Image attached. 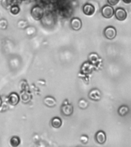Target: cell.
I'll return each mask as SVG.
<instances>
[{"instance_id": "1", "label": "cell", "mask_w": 131, "mask_h": 147, "mask_svg": "<svg viewBox=\"0 0 131 147\" xmlns=\"http://www.w3.org/2000/svg\"><path fill=\"white\" fill-rule=\"evenodd\" d=\"M101 15L103 18H110L114 16V9L110 5H105L101 8Z\"/></svg>"}, {"instance_id": "2", "label": "cell", "mask_w": 131, "mask_h": 147, "mask_svg": "<svg viewBox=\"0 0 131 147\" xmlns=\"http://www.w3.org/2000/svg\"><path fill=\"white\" fill-rule=\"evenodd\" d=\"M31 15H32V16L33 17L34 20H41L44 15L43 9H41L40 6H38V5H35L31 10Z\"/></svg>"}, {"instance_id": "3", "label": "cell", "mask_w": 131, "mask_h": 147, "mask_svg": "<svg viewBox=\"0 0 131 147\" xmlns=\"http://www.w3.org/2000/svg\"><path fill=\"white\" fill-rule=\"evenodd\" d=\"M103 34L107 39L112 40L117 35V30L113 26H108L103 31Z\"/></svg>"}, {"instance_id": "4", "label": "cell", "mask_w": 131, "mask_h": 147, "mask_svg": "<svg viewBox=\"0 0 131 147\" xmlns=\"http://www.w3.org/2000/svg\"><path fill=\"white\" fill-rule=\"evenodd\" d=\"M114 16L117 20L124 21L127 17V12L123 8H117L114 10Z\"/></svg>"}, {"instance_id": "5", "label": "cell", "mask_w": 131, "mask_h": 147, "mask_svg": "<svg viewBox=\"0 0 131 147\" xmlns=\"http://www.w3.org/2000/svg\"><path fill=\"white\" fill-rule=\"evenodd\" d=\"M83 13L86 16H93L95 13V7L90 3H86L82 7Z\"/></svg>"}, {"instance_id": "6", "label": "cell", "mask_w": 131, "mask_h": 147, "mask_svg": "<svg viewBox=\"0 0 131 147\" xmlns=\"http://www.w3.org/2000/svg\"><path fill=\"white\" fill-rule=\"evenodd\" d=\"M88 97L91 100L98 101L101 98V93L98 89H93L89 92L88 94Z\"/></svg>"}, {"instance_id": "7", "label": "cell", "mask_w": 131, "mask_h": 147, "mask_svg": "<svg viewBox=\"0 0 131 147\" xmlns=\"http://www.w3.org/2000/svg\"><path fill=\"white\" fill-rule=\"evenodd\" d=\"M71 27L74 31H79L82 27V22L79 18H73L71 20Z\"/></svg>"}, {"instance_id": "8", "label": "cell", "mask_w": 131, "mask_h": 147, "mask_svg": "<svg viewBox=\"0 0 131 147\" xmlns=\"http://www.w3.org/2000/svg\"><path fill=\"white\" fill-rule=\"evenodd\" d=\"M106 140H107V136L103 131H98L95 134V140L99 144H103L106 142Z\"/></svg>"}, {"instance_id": "9", "label": "cell", "mask_w": 131, "mask_h": 147, "mask_svg": "<svg viewBox=\"0 0 131 147\" xmlns=\"http://www.w3.org/2000/svg\"><path fill=\"white\" fill-rule=\"evenodd\" d=\"M61 112L64 116L68 117V116L72 114V113H73V107L70 103L64 104L61 107Z\"/></svg>"}, {"instance_id": "10", "label": "cell", "mask_w": 131, "mask_h": 147, "mask_svg": "<svg viewBox=\"0 0 131 147\" xmlns=\"http://www.w3.org/2000/svg\"><path fill=\"white\" fill-rule=\"evenodd\" d=\"M19 96L18 95V94H16L15 92L13 93H11L9 94V103L12 106H16L17 105L19 102Z\"/></svg>"}, {"instance_id": "11", "label": "cell", "mask_w": 131, "mask_h": 147, "mask_svg": "<svg viewBox=\"0 0 131 147\" xmlns=\"http://www.w3.org/2000/svg\"><path fill=\"white\" fill-rule=\"evenodd\" d=\"M44 103L46 106H48L49 107H53L56 105V100L52 96H46L45 98L44 99Z\"/></svg>"}, {"instance_id": "12", "label": "cell", "mask_w": 131, "mask_h": 147, "mask_svg": "<svg viewBox=\"0 0 131 147\" xmlns=\"http://www.w3.org/2000/svg\"><path fill=\"white\" fill-rule=\"evenodd\" d=\"M62 125L61 119H60L59 117H54L51 119V126L55 129L60 128Z\"/></svg>"}, {"instance_id": "13", "label": "cell", "mask_w": 131, "mask_h": 147, "mask_svg": "<svg viewBox=\"0 0 131 147\" xmlns=\"http://www.w3.org/2000/svg\"><path fill=\"white\" fill-rule=\"evenodd\" d=\"M93 67L89 63H84V64H83V66H81V71H83L84 74H90L91 73L92 68Z\"/></svg>"}, {"instance_id": "14", "label": "cell", "mask_w": 131, "mask_h": 147, "mask_svg": "<svg viewBox=\"0 0 131 147\" xmlns=\"http://www.w3.org/2000/svg\"><path fill=\"white\" fill-rule=\"evenodd\" d=\"M129 112V108L128 107H126V106H121V107H120L119 109H118V114L120 116V117H124V116H126Z\"/></svg>"}, {"instance_id": "15", "label": "cell", "mask_w": 131, "mask_h": 147, "mask_svg": "<svg viewBox=\"0 0 131 147\" xmlns=\"http://www.w3.org/2000/svg\"><path fill=\"white\" fill-rule=\"evenodd\" d=\"M20 12V8L18 5H12L10 7V13L13 16H16Z\"/></svg>"}, {"instance_id": "16", "label": "cell", "mask_w": 131, "mask_h": 147, "mask_svg": "<svg viewBox=\"0 0 131 147\" xmlns=\"http://www.w3.org/2000/svg\"><path fill=\"white\" fill-rule=\"evenodd\" d=\"M20 139L18 137V136H13V137L11 138V140H10V144H11V146L13 147H16L19 146L20 144Z\"/></svg>"}, {"instance_id": "17", "label": "cell", "mask_w": 131, "mask_h": 147, "mask_svg": "<svg viewBox=\"0 0 131 147\" xmlns=\"http://www.w3.org/2000/svg\"><path fill=\"white\" fill-rule=\"evenodd\" d=\"M98 60L99 57L96 53H91V54L89 55V57H88V61H89L90 63H92V64H96Z\"/></svg>"}, {"instance_id": "18", "label": "cell", "mask_w": 131, "mask_h": 147, "mask_svg": "<svg viewBox=\"0 0 131 147\" xmlns=\"http://www.w3.org/2000/svg\"><path fill=\"white\" fill-rule=\"evenodd\" d=\"M78 106L80 109H86L88 107V103L84 99H80L78 102Z\"/></svg>"}, {"instance_id": "19", "label": "cell", "mask_w": 131, "mask_h": 147, "mask_svg": "<svg viewBox=\"0 0 131 147\" xmlns=\"http://www.w3.org/2000/svg\"><path fill=\"white\" fill-rule=\"evenodd\" d=\"M8 26V23L5 19H2L0 20V28L1 29H5Z\"/></svg>"}, {"instance_id": "20", "label": "cell", "mask_w": 131, "mask_h": 147, "mask_svg": "<svg viewBox=\"0 0 131 147\" xmlns=\"http://www.w3.org/2000/svg\"><path fill=\"white\" fill-rule=\"evenodd\" d=\"M80 142H82V143H84V144H87V142H88V141H89V138H88V136H87V135H82L80 136Z\"/></svg>"}, {"instance_id": "21", "label": "cell", "mask_w": 131, "mask_h": 147, "mask_svg": "<svg viewBox=\"0 0 131 147\" xmlns=\"http://www.w3.org/2000/svg\"><path fill=\"white\" fill-rule=\"evenodd\" d=\"M120 0H107L108 5H110L111 6L117 5L120 2Z\"/></svg>"}, {"instance_id": "22", "label": "cell", "mask_w": 131, "mask_h": 147, "mask_svg": "<svg viewBox=\"0 0 131 147\" xmlns=\"http://www.w3.org/2000/svg\"><path fill=\"white\" fill-rule=\"evenodd\" d=\"M18 26L21 28H25L27 27V22L25 21H19L18 23Z\"/></svg>"}, {"instance_id": "23", "label": "cell", "mask_w": 131, "mask_h": 147, "mask_svg": "<svg viewBox=\"0 0 131 147\" xmlns=\"http://www.w3.org/2000/svg\"><path fill=\"white\" fill-rule=\"evenodd\" d=\"M35 31H36V30H35V28H34V27H28L27 29H26V33H27L28 34L30 32H31L30 35H32L34 33H35Z\"/></svg>"}, {"instance_id": "24", "label": "cell", "mask_w": 131, "mask_h": 147, "mask_svg": "<svg viewBox=\"0 0 131 147\" xmlns=\"http://www.w3.org/2000/svg\"><path fill=\"white\" fill-rule=\"evenodd\" d=\"M123 2H124V4H126V5H129L131 3V0H122Z\"/></svg>"}]
</instances>
